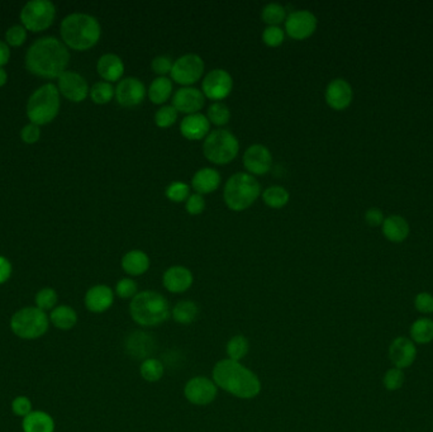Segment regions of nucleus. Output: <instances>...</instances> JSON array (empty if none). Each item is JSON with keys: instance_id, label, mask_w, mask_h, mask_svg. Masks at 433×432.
Returning <instances> with one entry per match:
<instances>
[{"instance_id": "nucleus-1", "label": "nucleus", "mask_w": 433, "mask_h": 432, "mask_svg": "<svg viewBox=\"0 0 433 432\" xmlns=\"http://www.w3.org/2000/svg\"><path fill=\"white\" fill-rule=\"evenodd\" d=\"M70 61V52L56 37H42L30 45L26 54L27 70L43 79H59Z\"/></svg>"}, {"instance_id": "nucleus-2", "label": "nucleus", "mask_w": 433, "mask_h": 432, "mask_svg": "<svg viewBox=\"0 0 433 432\" xmlns=\"http://www.w3.org/2000/svg\"><path fill=\"white\" fill-rule=\"evenodd\" d=\"M213 382L217 387L242 399L254 398L262 391V383L257 375L240 361L231 359L220 360L215 364Z\"/></svg>"}, {"instance_id": "nucleus-3", "label": "nucleus", "mask_w": 433, "mask_h": 432, "mask_svg": "<svg viewBox=\"0 0 433 432\" xmlns=\"http://www.w3.org/2000/svg\"><path fill=\"white\" fill-rule=\"evenodd\" d=\"M60 35L66 48L86 51L94 48L101 40V23L90 14L72 13L61 22Z\"/></svg>"}, {"instance_id": "nucleus-4", "label": "nucleus", "mask_w": 433, "mask_h": 432, "mask_svg": "<svg viewBox=\"0 0 433 432\" xmlns=\"http://www.w3.org/2000/svg\"><path fill=\"white\" fill-rule=\"evenodd\" d=\"M132 319L145 327L160 325L169 319L170 309L165 297L152 290L137 293L130 304Z\"/></svg>"}, {"instance_id": "nucleus-5", "label": "nucleus", "mask_w": 433, "mask_h": 432, "mask_svg": "<svg viewBox=\"0 0 433 432\" xmlns=\"http://www.w3.org/2000/svg\"><path fill=\"white\" fill-rule=\"evenodd\" d=\"M262 194V187L254 175L237 172L227 180L223 198L227 207L235 212H242L251 207Z\"/></svg>"}, {"instance_id": "nucleus-6", "label": "nucleus", "mask_w": 433, "mask_h": 432, "mask_svg": "<svg viewBox=\"0 0 433 432\" xmlns=\"http://www.w3.org/2000/svg\"><path fill=\"white\" fill-rule=\"evenodd\" d=\"M60 107L57 87L51 83L45 84L30 95L27 103V117L33 125H48L57 117Z\"/></svg>"}, {"instance_id": "nucleus-7", "label": "nucleus", "mask_w": 433, "mask_h": 432, "mask_svg": "<svg viewBox=\"0 0 433 432\" xmlns=\"http://www.w3.org/2000/svg\"><path fill=\"white\" fill-rule=\"evenodd\" d=\"M48 314L36 306L23 307L13 314L9 321V327L13 333L26 341L41 338L50 330Z\"/></svg>"}, {"instance_id": "nucleus-8", "label": "nucleus", "mask_w": 433, "mask_h": 432, "mask_svg": "<svg viewBox=\"0 0 433 432\" xmlns=\"http://www.w3.org/2000/svg\"><path fill=\"white\" fill-rule=\"evenodd\" d=\"M240 143L237 137L227 130L210 132L203 143V153L207 160L215 165H226L237 157Z\"/></svg>"}, {"instance_id": "nucleus-9", "label": "nucleus", "mask_w": 433, "mask_h": 432, "mask_svg": "<svg viewBox=\"0 0 433 432\" xmlns=\"http://www.w3.org/2000/svg\"><path fill=\"white\" fill-rule=\"evenodd\" d=\"M56 17V8L48 0H32L21 11L22 26L30 32H42L50 28Z\"/></svg>"}, {"instance_id": "nucleus-10", "label": "nucleus", "mask_w": 433, "mask_h": 432, "mask_svg": "<svg viewBox=\"0 0 433 432\" xmlns=\"http://www.w3.org/2000/svg\"><path fill=\"white\" fill-rule=\"evenodd\" d=\"M206 65L199 55L186 54L174 61L171 74L172 80L175 83L190 87L196 84L203 77Z\"/></svg>"}, {"instance_id": "nucleus-11", "label": "nucleus", "mask_w": 433, "mask_h": 432, "mask_svg": "<svg viewBox=\"0 0 433 432\" xmlns=\"http://www.w3.org/2000/svg\"><path fill=\"white\" fill-rule=\"evenodd\" d=\"M202 89L204 96L210 101H220L226 99L233 89L231 74L223 69H214L204 77Z\"/></svg>"}, {"instance_id": "nucleus-12", "label": "nucleus", "mask_w": 433, "mask_h": 432, "mask_svg": "<svg viewBox=\"0 0 433 432\" xmlns=\"http://www.w3.org/2000/svg\"><path fill=\"white\" fill-rule=\"evenodd\" d=\"M317 26H318V21L313 13L305 11V9L294 11L286 17L285 32L293 40L303 41L315 33Z\"/></svg>"}, {"instance_id": "nucleus-13", "label": "nucleus", "mask_w": 433, "mask_h": 432, "mask_svg": "<svg viewBox=\"0 0 433 432\" xmlns=\"http://www.w3.org/2000/svg\"><path fill=\"white\" fill-rule=\"evenodd\" d=\"M57 89L60 94L64 95L66 99L74 103L84 101L89 95V85L86 79L79 72L66 70L57 82Z\"/></svg>"}, {"instance_id": "nucleus-14", "label": "nucleus", "mask_w": 433, "mask_h": 432, "mask_svg": "<svg viewBox=\"0 0 433 432\" xmlns=\"http://www.w3.org/2000/svg\"><path fill=\"white\" fill-rule=\"evenodd\" d=\"M388 356L392 365L398 369H408L417 359V345L410 338L398 336L393 338L388 349Z\"/></svg>"}, {"instance_id": "nucleus-15", "label": "nucleus", "mask_w": 433, "mask_h": 432, "mask_svg": "<svg viewBox=\"0 0 433 432\" xmlns=\"http://www.w3.org/2000/svg\"><path fill=\"white\" fill-rule=\"evenodd\" d=\"M184 394L190 403L196 406H207L213 402L217 397V385L210 379L196 377L186 383Z\"/></svg>"}, {"instance_id": "nucleus-16", "label": "nucleus", "mask_w": 433, "mask_h": 432, "mask_svg": "<svg viewBox=\"0 0 433 432\" xmlns=\"http://www.w3.org/2000/svg\"><path fill=\"white\" fill-rule=\"evenodd\" d=\"M146 96L145 84L137 77H125L116 88V99L122 107H136Z\"/></svg>"}, {"instance_id": "nucleus-17", "label": "nucleus", "mask_w": 433, "mask_h": 432, "mask_svg": "<svg viewBox=\"0 0 433 432\" xmlns=\"http://www.w3.org/2000/svg\"><path fill=\"white\" fill-rule=\"evenodd\" d=\"M244 166L251 175L262 177L270 172L273 166V155L266 146L255 143L246 150Z\"/></svg>"}, {"instance_id": "nucleus-18", "label": "nucleus", "mask_w": 433, "mask_h": 432, "mask_svg": "<svg viewBox=\"0 0 433 432\" xmlns=\"http://www.w3.org/2000/svg\"><path fill=\"white\" fill-rule=\"evenodd\" d=\"M204 104H206V96L203 94V92L191 87H184L179 89L172 96V107L186 116L201 112Z\"/></svg>"}, {"instance_id": "nucleus-19", "label": "nucleus", "mask_w": 433, "mask_h": 432, "mask_svg": "<svg viewBox=\"0 0 433 432\" xmlns=\"http://www.w3.org/2000/svg\"><path fill=\"white\" fill-rule=\"evenodd\" d=\"M154 338L149 332H132L125 340V353L135 360H147L154 353Z\"/></svg>"}, {"instance_id": "nucleus-20", "label": "nucleus", "mask_w": 433, "mask_h": 432, "mask_svg": "<svg viewBox=\"0 0 433 432\" xmlns=\"http://www.w3.org/2000/svg\"><path fill=\"white\" fill-rule=\"evenodd\" d=\"M326 101L334 111H344L350 107L352 101V88L344 79H334L327 85Z\"/></svg>"}, {"instance_id": "nucleus-21", "label": "nucleus", "mask_w": 433, "mask_h": 432, "mask_svg": "<svg viewBox=\"0 0 433 432\" xmlns=\"http://www.w3.org/2000/svg\"><path fill=\"white\" fill-rule=\"evenodd\" d=\"M85 307L93 314H103L113 306L114 292L111 287L98 284L91 287L84 298Z\"/></svg>"}, {"instance_id": "nucleus-22", "label": "nucleus", "mask_w": 433, "mask_h": 432, "mask_svg": "<svg viewBox=\"0 0 433 432\" xmlns=\"http://www.w3.org/2000/svg\"><path fill=\"white\" fill-rule=\"evenodd\" d=\"M210 122L202 113H194L186 116L180 123L181 135L190 141H199L209 135Z\"/></svg>"}, {"instance_id": "nucleus-23", "label": "nucleus", "mask_w": 433, "mask_h": 432, "mask_svg": "<svg viewBox=\"0 0 433 432\" xmlns=\"http://www.w3.org/2000/svg\"><path fill=\"white\" fill-rule=\"evenodd\" d=\"M193 274L185 267H169L162 277L164 287L171 293H184L193 285Z\"/></svg>"}, {"instance_id": "nucleus-24", "label": "nucleus", "mask_w": 433, "mask_h": 432, "mask_svg": "<svg viewBox=\"0 0 433 432\" xmlns=\"http://www.w3.org/2000/svg\"><path fill=\"white\" fill-rule=\"evenodd\" d=\"M96 72L107 83L118 82L125 74V64L122 59L114 54H106L98 60Z\"/></svg>"}, {"instance_id": "nucleus-25", "label": "nucleus", "mask_w": 433, "mask_h": 432, "mask_svg": "<svg viewBox=\"0 0 433 432\" xmlns=\"http://www.w3.org/2000/svg\"><path fill=\"white\" fill-rule=\"evenodd\" d=\"M220 172L213 167H203L194 174L191 179V187L198 194H210L220 188Z\"/></svg>"}, {"instance_id": "nucleus-26", "label": "nucleus", "mask_w": 433, "mask_h": 432, "mask_svg": "<svg viewBox=\"0 0 433 432\" xmlns=\"http://www.w3.org/2000/svg\"><path fill=\"white\" fill-rule=\"evenodd\" d=\"M23 432H55L56 423L54 417L42 409H33L22 421Z\"/></svg>"}, {"instance_id": "nucleus-27", "label": "nucleus", "mask_w": 433, "mask_h": 432, "mask_svg": "<svg viewBox=\"0 0 433 432\" xmlns=\"http://www.w3.org/2000/svg\"><path fill=\"white\" fill-rule=\"evenodd\" d=\"M384 236L394 243H403L407 237L410 236V225L407 219L400 216H389L384 219L383 225Z\"/></svg>"}, {"instance_id": "nucleus-28", "label": "nucleus", "mask_w": 433, "mask_h": 432, "mask_svg": "<svg viewBox=\"0 0 433 432\" xmlns=\"http://www.w3.org/2000/svg\"><path fill=\"white\" fill-rule=\"evenodd\" d=\"M50 323L60 331H70L77 323V314L67 304H59L48 314Z\"/></svg>"}, {"instance_id": "nucleus-29", "label": "nucleus", "mask_w": 433, "mask_h": 432, "mask_svg": "<svg viewBox=\"0 0 433 432\" xmlns=\"http://www.w3.org/2000/svg\"><path fill=\"white\" fill-rule=\"evenodd\" d=\"M122 267L132 277H140L149 270V256L141 250H131L122 257Z\"/></svg>"}, {"instance_id": "nucleus-30", "label": "nucleus", "mask_w": 433, "mask_h": 432, "mask_svg": "<svg viewBox=\"0 0 433 432\" xmlns=\"http://www.w3.org/2000/svg\"><path fill=\"white\" fill-rule=\"evenodd\" d=\"M410 338L415 345H428L433 341V320L420 317L410 325Z\"/></svg>"}, {"instance_id": "nucleus-31", "label": "nucleus", "mask_w": 433, "mask_h": 432, "mask_svg": "<svg viewBox=\"0 0 433 432\" xmlns=\"http://www.w3.org/2000/svg\"><path fill=\"white\" fill-rule=\"evenodd\" d=\"M147 94L154 104H165L172 94L171 80L167 77H156L150 85Z\"/></svg>"}, {"instance_id": "nucleus-32", "label": "nucleus", "mask_w": 433, "mask_h": 432, "mask_svg": "<svg viewBox=\"0 0 433 432\" xmlns=\"http://www.w3.org/2000/svg\"><path fill=\"white\" fill-rule=\"evenodd\" d=\"M262 199L267 207L280 209L289 203L291 196H289V192L283 187L273 185L262 192Z\"/></svg>"}, {"instance_id": "nucleus-33", "label": "nucleus", "mask_w": 433, "mask_h": 432, "mask_svg": "<svg viewBox=\"0 0 433 432\" xmlns=\"http://www.w3.org/2000/svg\"><path fill=\"white\" fill-rule=\"evenodd\" d=\"M198 314H199V308L191 301H181L172 309L174 320L183 325H189L191 322H194Z\"/></svg>"}, {"instance_id": "nucleus-34", "label": "nucleus", "mask_w": 433, "mask_h": 432, "mask_svg": "<svg viewBox=\"0 0 433 432\" xmlns=\"http://www.w3.org/2000/svg\"><path fill=\"white\" fill-rule=\"evenodd\" d=\"M89 94L91 101H94L95 104L104 106V104H108L109 101H112V99L116 96V89L111 83L98 82L91 87Z\"/></svg>"}, {"instance_id": "nucleus-35", "label": "nucleus", "mask_w": 433, "mask_h": 432, "mask_svg": "<svg viewBox=\"0 0 433 432\" xmlns=\"http://www.w3.org/2000/svg\"><path fill=\"white\" fill-rule=\"evenodd\" d=\"M57 302H59V294L54 288L50 287L38 290L35 296V306L46 314L51 312L56 306H59Z\"/></svg>"}, {"instance_id": "nucleus-36", "label": "nucleus", "mask_w": 433, "mask_h": 432, "mask_svg": "<svg viewBox=\"0 0 433 432\" xmlns=\"http://www.w3.org/2000/svg\"><path fill=\"white\" fill-rule=\"evenodd\" d=\"M207 118L212 125L222 127L230 122L231 111L225 103L214 101L213 104H210L208 108Z\"/></svg>"}, {"instance_id": "nucleus-37", "label": "nucleus", "mask_w": 433, "mask_h": 432, "mask_svg": "<svg viewBox=\"0 0 433 432\" xmlns=\"http://www.w3.org/2000/svg\"><path fill=\"white\" fill-rule=\"evenodd\" d=\"M140 372H141V375L145 380L154 383V382H159L164 377L165 367L160 360L150 358L147 360L142 361Z\"/></svg>"}, {"instance_id": "nucleus-38", "label": "nucleus", "mask_w": 433, "mask_h": 432, "mask_svg": "<svg viewBox=\"0 0 433 432\" xmlns=\"http://www.w3.org/2000/svg\"><path fill=\"white\" fill-rule=\"evenodd\" d=\"M249 341L244 336H242V335L233 336L227 343L226 350L228 359L235 361L244 359V356L247 355V353H249Z\"/></svg>"}, {"instance_id": "nucleus-39", "label": "nucleus", "mask_w": 433, "mask_h": 432, "mask_svg": "<svg viewBox=\"0 0 433 432\" xmlns=\"http://www.w3.org/2000/svg\"><path fill=\"white\" fill-rule=\"evenodd\" d=\"M286 9L278 3H270L264 6L262 18L267 26H279L286 21Z\"/></svg>"}, {"instance_id": "nucleus-40", "label": "nucleus", "mask_w": 433, "mask_h": 432, "mask_svg": "<svg viewBox=\"0 0 433 432\" xmlns=\"http://www.w3.org/2000/svg\"><path fill=\"white\" fill-rule=\"evenodd\" d=\"M405 382V374L402 369L389 367L383 375V385L388 392L399 391Z\"/></svg>"}, {"instance_id": "nucleus-41", "label": "nucleus", "mask_w": 433, "mask_h": 432, "mask_svg": "<svg viewBox=\"0 0 433 432\" xmlns=\"http://www.w3.org/2000/svg\"><path fill=\"white\" fill-rule=\"evenodd\" d=\"M178 113L172 106H162L154 114V123L160 128H169L175 125Z\"/></svg>"}, {"instance_id": "nucleus-42", "label": "nucleus", "mask_w": 433, "mask_h": 432, "mask_svg": "<svg viewBox=\"0 0 433 432\" xmlns=\"http://www.w3.org/2000/svg\"><path fill=\"white\" fill-rule=\"evenodd\" d=\"M165 196L174 203H181L189 198L190 187L184 182H172L165 190Z\"/></svg>"}, {"instance_id": "nucleus-43", "label": "nucleus", "mask_w": 433, "mask_h": 432, "mask_svg": "<svg viewBox=\"0 0 433 432\" xmlns=\"http://www.w3.org/2000/svg\"><path fill=\"white\" fill-rule=\"evenodd\" d=\"M285 40V32L279 26H267L262 32V41L269 48H279Z\"/></svg>"}, {"instance_id": "nucleus-44", "label": "nucleus", "mask_w": 433, "mask_h": 432, "mask_svg": "<svg viewBox=\"0 0 433 432\" xmlns=\"http://www.w3.org/2000/svg\"><path fill=\"white\" fill-rule=\"evenodd\" d=\"M11 409L14 416L21 417L23 420L24 417H27L33 411V404L30 397L17 396L13 398Z\"/></svg>"}, {"instance_id": "nucleus-45", "label": "nucleus", "mask_w": 433, "mask_h": 432, "mask_svg": "<svg viewBox=\"0 0 433 432\" xmlns=\"http://www.w3.org/2000/svg\"><path fill=\"white\" fill-rule=\"evenodd\" d=\"M26 40H27V30L22 24H16L6 30V42L8 46L19 48L23 45Z\"/></svg>"}, {"instance_id": "nucleus-46", "label": "nucleus", "mask_w": 433, "mask_h": 432, "mask_svg": "<svg viewBox=\"0 0 433 432\" xmlns=\"http://www.w3.org/2000/svg\"><path fill=\"white\" fill-rule=\"evenodd\" d=\"M137 283L131 278H123L116 285V294L122 299H130L137 294Z\"/></svg>"}, {"instance_id": "nucleus-47", "label": "nucleus", "mask_w": 433, "mask_h": 432, "mask_svg": "<svg viewBox=\"0 0 433 432\" xmlns=\"http://www.w3.org/2000/svg\"><path fill=\"white\" fill-rule=\"evenodd\" d=\"M413 304H415L417 312H420L423 316L433 314V296L431 293H428V292L418 293L415 297Z\"/></svg>"}, {"instance_id": "nucleus-48", "label": "nucleus", "mask_w": 433, "mask_h": 432, "mask_svg": "<svg viewBox=\"0 0 433 432\" xmlns=\"http://www.w3.org/2000/svg\"><path fill=\"white\" fill-rule=\"evenodd\" d=\"M172 66H174V61L170 56H167V55L156 56L151 62L152 72L157 75H160V77H167V74H170Z\"/></svg>"}, {"instance_id": "nucleus-49", "label": "nucleus", "mask_w": 433, "mask_h": 432, "mask_svg": "<svg viewBox=\"0 0 433 432\" xmlns=\"http://www.w3.org/2000/svg\"><path fill=\"white\" fill-rule=\"evenodd\" d=\"M185 208L188 211V214L191 216H199L204 212L206 209V201H204V196L202 194H198L194 193L186 199V204Z\"/></svg>"}, {"instance_id": "nucleus-50", "label": "nucleus", "mask_w": 433, "mask_h": 432, "mask_svg": "<svg viewBox=\"0 0 433 432\" xmlns=\"http://www.w3.org/2000/svg\"><path fill=\"white\" fill-rule=\"evenodd\" d=\"M21 138L27 145H35V143H38V140L41 138L40 126L33 125V123L24 126L21 131Z\"/></svg>"}, {"instance_id": "nucleus-51", "label": "nucleus", "mask_w": 433, "mask_h": 432, "mask_svg": "<svg viewBox=\"0 0 433 432\" xmlns=\"http://www.w3.org/2000/svg\"><path fill=\"white\" fill-rule=\"evenodd\" d=\"M384 214L379 208H370L365 214V221L371 227H379L384 222Z\"/></svg>"}, {"instance_id": "nucleus-52", "label": "nucleus", "mask_w": 433, "mask_h": 432, "mask_svg": "<svg viewBox=\"0 0 433 432\" xmlns=\"http://www.w3.org/2000/svg\"><path fill=\"white\" fill-rule=\"evenodd\" d=\"M12 262L4 256H0V285L6 283L12 277Z\"/></svg>"}, {"instance_id": "nucleus-53", "label": "nucleus", "mask_w": 433, "mask_h": 432, "mask_svg": "<svg viewBox=\"0 0 433 432\" xmlns=\"http://www.w3.org/2000/svg\"><path fill=\"white\" fill-rule=\"evenodd\" d=\"M11 59V48L6 41H0V67L6 66Z\"/></svg>"}, {"instance_id": "nucleus-54", "label": "nucleus", "mask_w": 433, "mask_h": 432, "mask_svg": "<svg viewBox=\"0 0 433 432\" xmlns=\"http://www.w3.org/2000/svg\"><path fill=\"white\" fill-rule=\"evenodd\" d=\"M6 82H8V74H6V70H4V67H0V88L4 87Z\"/></svg>"}]
</instances>
